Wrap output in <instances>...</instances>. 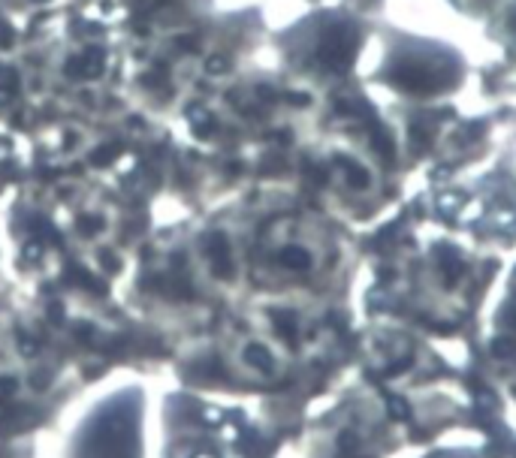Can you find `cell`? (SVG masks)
<instances>
[{
	"instance_id": "1",
	"label": "cell",
	"mask_w": 516,
	"mask_h": 458,
	"mask_svg": "<svg viewBox=\"0 0 516 458\" xmlns=\"http://www.w3.org/2000/svg\"><path fill=\"white\" fill-rule=\"evenodd\" d=\"M263 256L281 274H311L323 259V244L311 226L299 220H281L266 235Z\"/></svg>"
},
{
	"instance_id": "2",
	"label": "cell",
	"mask_w": 516,
	"mask_h": 458,
	"mask_svg": "<svg viewBox=\"0 0 516 458\" xmlns=\"http://www.w3.org/2000/svg\"><path fill=\"white\" fill-rule=\"evenodd\" d=\"M332 175H336V181H341L347 190H353V193H368V190L375 187V172H371V166L362 157L347 154V151L332 154Z\"/></svg>"
}]
</instances>
